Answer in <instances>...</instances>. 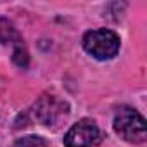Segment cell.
Here are the masks:
<instances>
[{
	"mask_svg": "<svg viewBox=\"0 0 147 147\" xmlns=\"http://www.w3.org/2000/svg\"><path fill=\"white\" fill-rule=\"evenodd\" d=\"M121 40L113 30H92L87 31L83 36V49L99 61H109L113 59L119 50Z\"/></svg>",
	"mask_w": 147,
	"mask_h": 147,
	"instance_id": "1",
	"label": "cell"
},
{
	"mask_svg": "<svg viewBox=\"0 0 147 147\" xmlns=\"http://www.w3.org/2000/svg\"><path fill=\"white\" fill-rule=\"evenodd\" d=\"M114 131L126 142L131 144H142L147 137V126L144 116L131 109V107H121L114 116Z\"/></svg>",
	"mask_w": 147,
	"mask_h": 147,
	"instance_id": "2",
	"label": "cell"
},
{
	"mask_svg": "<svg viewBox=\"0 0 147 147\" xmlns=\"http://www.w3.org/2000/svg\"><path fill=\"white\" fill-rule=\"evenodd\" d=\"M102 140V131L90 118H83L75 123L64 135L66 147H95Z\"/></svg>",
	"mask_w": 147,
	"mask_h": 147,
	"instance_id": "3",
	"label": "cell"
},
{
	"mask_svg": "<svg viewBox=\"0 0 147 147\" xmlns=\"http://www.w3.org/2000/svg\"><path fill=\"white\" fill-rule=\"evenodd\" d=\"M69 113L67 102L57 99L55 95H43L35 104V114L36 119L45 126H55L59 125Z\"/></svg>",
	"mask_w": 147,
	"mask_h": 147,
	"instance_id": "4",
	"label": "cell"
},
{
	"mask_svg": "<svg viewBox=\"0 0 147 147\" xmlns=\"http://www.w3.org/2000/svg\"><path fill=\"white\" fill-rule=\"evenodd\" d=\"M12 147H47L45 140L42 137L36 135H28V137H21L14 142Z\"/></svg>",
	"mask_w": 147,
	"mask_h": 147,
	"instance_id": "5",
	"label": "cell"
}]
</instances>
